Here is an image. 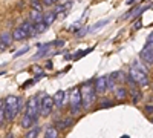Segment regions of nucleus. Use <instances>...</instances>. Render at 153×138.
Instances as JSON below:
<instances>
[{"label": "nucleus", "mask_w": 153, "mask_h": 138, "mask_svg": "<svg viewBox=\"0 0 153 138\" xmlns=\"http://www.w3.org/2000/svg\"><path fill=\"white\" fill-rule=\"evenodd\" d=\"M3 106H5V118L8 121H12L22 109V98L16 95H8L3 101Z\"/></svg>", "instance_id": "1"}, {"label": "nucleus", "mask_w": 153, "mask_h": 138, "mask_svg": "<svg viewBox=\"0 0 153 138\" xmlns=\"http://www.w3.org/2000/svg\"><path fill=\"white\" fill-rule=\"evenodd\" d=\"M95 97H97V91L94 86V80H89L87 83H84L83 91H81V98H83V107H91L95 103Z\"/></svg>", "instance_id": "2"}, {"label": "nucleus", "mask_w": 153, "mask_h": 138, "mask_svg": "<svg viewBox=\"0 0 153 138\" xmlns=\"http://www.w3.org/2000/svg\"><path fill=\"white\" fill-rule=\"evenodd\" d=\"M26 115H29L34 121L38 120V115H40V98H38L37 95H32V97L28 100Z\"/></svg>", "instance_id": "3"}, {"label": "nucleus", "mask_w": 153, "mask_h": 138, "mask_svg": "<svg viewBox=\"0 0 153 138\" xmlns=\"http://www.w3.org/2000/svg\"><path fill=\"white\" fill-rule=\"evenodd\" d=\"M83 107V98H81V91L78 87H75V89L71 92V110L72 114H78Z\"/></svg>", "instance_id": "4"}, {"label": "nucleus", "mask_w": 153, "mask_h": 138, "mask_svg": "<svg viewBox=\"0 0 153 138\" xmlns=\"http://www.w3.org/2000/svg\"><path fill=\"white\" fill-rule=\"evenodd\" d=\"M54 109V100L52 97H49L48 94H42V98H40V114L42 117H49V114L52 112Z\"/></svg>", "instance_id": "5"}, {"label": "nucleus", "mask_w": 153, "mask_h": 138, "mask_svg": "<svg viewBox=\"0 0 153 138\" xmlns=\"http://www.w3.org/2000/svg\"><path fill=\"white\" fill-rule=\"evenodd\" d=\"M130 77L135 80V83H138L139 86H147L149 84V77H147V72H143L136 69L135 66L130 68Z\"/></svg>", "instance_id": "6"}, {"label": "nucleus", "mask_w": 153, "mask_h": 138, "mask_svg": "<svg viewBox=\"0 0 153 138\" xmlns=\"http://www.w3.org/2000/svg\"><path fill=\"white\" fill-rule=\"evenodd\" d=\"M139 57H141V60L144 61V63H147V65H153V48L146 46L143 51L139 52Z\"/></svg>", "instance_id": "7"}, {"label": "nucleus", "mask_w": 153, "mask_h": 138, "mask_svg": "<svg viewBox=\"0 0 153 138\" xmlns=\"http://www.w3.org/2000/svg\"><path fill=\"white\" fill-rule=\"evenodd\" d=\"M95 91L97 94L107 92V77H98L95 80Z\"/></svg>", "instance_id": "8"}, {"label": "nucleus", "mask_w": 153, "mask_h": 138, "mask_svg": "<svg viewBox=\"0 0 153 138\" xmlns=\"http://www.w3.org/2000/svg\"><path fill=\"white\" fill-rule=\"evenodd\" d=\"M65 91H57L55 92V95L52 97V100H54V106H57V107H63V101H65Z\"/></svg>", "instance_id": "9"}, {"label": "nucleus", "mask_w": 153, "mask_h": 138, "mask_svg": "<svg viewBox=\"0 0 153 138\" xmlns=\"http://www.w3.org/2000/svg\"><path fill=\"white\" fill-rule=\"evenodd\" d=\"M31 20L34 23H40L43 22V14H42V11H37V9H31V14H29Z\"/></svg>", "instance_id": "10"}, {"label": "nucleus", "mask_w": 153, "mask_h": 138, "mask_svg": "<svg viewBox=\"0 0 153 138\" xmlns=\"http://www.w3.org/2000/svg\"><path fill=\"white\" fill-rule=\"evenodd\" d=\"M20 28H22V31H23L25 34H26V37H29V35H35V32H34V25L29 23V22L23 23Z\"/></svg>", "instance_id": "11"}, {"label": "nucleus", "mask_w": 153, "mask_h": 138, "mask_svg": "<svg viewBox=\"0 0 153 138\" xmlns=\"http://www.w3.org/2000/svg\"><path fill=\"white\" fill-rule=\"evenodd\" d=\"M107 23H109V19H106V20H100V22H97L95 25H92V26L89 28V32H97V31H100L103 26H106Z\"/></svg>", "instance_id": "12"}, {"label": "nucleus", "mask_w": 153, "mask_h": 138, "mask_svg": "<svg viewBox=\"0 0 153 138\" xmlns=\"http://www.w3.org/2000/svg\"><path fill=\"white\" fill-rule=\"evenodd\" d=\"M55 19H57V14H55L54 11H52V12H48V14L43 16V22L48 25V26H51V25L55 22Z\"/></svg>", "instance_id": "13"}, {"label": "nucleus", "mask_w": 153, "mask_h": 138, "mask_svg": "<svg viewBox=\"0 0 153 138\" xmlns=\"http://www.w3.org/2000/svg\"><path fill=\"white\" fill-rule=\"evenodd\" d=\"M45 138H58V131L54 126H48L45 132Z\"/></svg>", "instance_id": "14"}, {"label": "nucleus", "mask_w": 153, "mask_h": 138, "mask_svg": "<svg viewBox=\"0 0 153 138\" xmlns=\"http://www.w3.org/2000/svg\"><path fill=\"white\" fill-rule=\"evenodd\" d=\"M46 28H48V25H46L45 22L35 23V25H34V32H35V35H38V34H43V32L46 31Z\"/></svg>", "instance_id": "15"}, {"label": "nucleus", "mask_w": 153, "mask_h": 138, "mask_svg": "<svg viewBox=\"0 0 153 138\" xmlns=\"http://www.w3.org/2000/svg\"><path fill=\"white\" fill-rule=\"evenodd\" d=\"M35 121L29 117V115H23V118H22V128H25V129H29L32 124H34Z\"/></svg>", "instance_id": "16"}, {"label": "nucleus", "mask_w": 153, "mask_h": 138, "mask_svg": "<svg viewBox=\"0 0 153 138\" xmlns=\"http://www.w3.org/2000/svg\"><path fill=\"white\" fill-rule=\"evenodd\" d=\"M12 39L14 40H23V39H26V34L22 31V28H17V29L12 31Z\"/></svg>", "instance_id": "17"}, {"label": "nucleus", "mask_w": 153, "mask_h": 138, "mask_svg": "<svg viewBox=\"0 0 153 138\" xmlns=\"http://www.w3.org/2000/svg\"><path fill=\"white\" fill-rule=\"evenodd\" d=\"M0 42H2L5 46L11 45V43H12V34H9V32H3L2 35H0Z\"/></svg>", "instance_id": "18"}, {"label": "nucleus", "mask_w": 153, "mask_h": 138, "mask_svg": "<svg viewBox=\"0 0 153 138\" xmlns=\"http://www.w3.org/2000/svg\"><path fill=\"white\" fill-rule=\"evenodd\" d=\"M127 89L126 87H117V89H115V95H117V98L118 100H124V98H127Z\"/></svg>", "instance_id": "19"}, {"label": "nucleus", "mask_w": 153, "mask_h": 138, "mask_svg": "<svg viewBox=\"0 0 153 138\" xmlns=\"http://www.w3.org/2000/svg\"><path fill=\"white\" fill-rule=\"evenodd\" d=\"M40 128H38V126H35V128H32L31 131H28L26 132V135H25V138H37L38 137V134H40Z\"/></svg>", "instance_id": "20"}, {"label": "nucleus", "mask_w": 153, "mask_h": 138, "mask_svg": "<svg viewBox=\"0 0 153 138\" xmlns=\"http://www.w3.org/2000/svg\"><path fill=\"white\" fill-rule=\"evenodd\" d=\"M109 77L112 78V80H115V81H120V80H123L121 77H124V74L123 72H120V71H115V72H112Z\"/></svg>", "instance_id": "21"}, {"label": "nucleus", "mask_w": 153, "mask_h": 138, "mask_svg": "<svg viewBox=\"0 0 153 138\" xmlns=\"http://www.w3.org/2000/svg\"><path fill=\"white\" fill-rule=\"evenodd\" d=\"M31 6H32V9H37V11H42L43 9L42 0H31Z\"/></svg>", "instance_id": "22"}, {"label": "nucleus", "mask_w": 153, "mask_h": 138, "mask_svg": "<svg viewBox=\"0 0 153 138\" xmlns=\"http://www.w3.org/2000/svg\"><path fill=\"white\" fill-rule=\"evenodd\" d=\"M115 87H117V81L107 77V91H115Z\"/></svg>", "instance_id": "23"}, {"label": "nucleus", "mask_w": 153, "mask_h": 138, "mask_svg": "<svg viewBox=\"0 0 153 138\" xmlns=\"http://www.w3.org/2000/svg\"><path fill=\"white\" fill-rule=\"evenodd\" d=\"M112 104H113V103L110 101V100H107V98H104V100H103V101H101V104H100V107H101V109H106V107H109V106H112Z\"/></svg>", "instance_id": "24"}, {"label": "nucleus", "mask_w": 153, "mask_h": 138, "mask_svg": "<svg viewBox=\"0 0 153 138\" xmlns=\"http://www.w3.org/2000/svg\"><path fill=\"white\" fill-rule=\"evenodd\" d=\"M71 124H72V120H65V121H60L58 126H60L61 129H66L68 126H71Z\"/></svg>", "instance_id": "25"}, {"label": "nucleus", "mask_w": 153, "mask_h": 138, "mask_svg": "<svg viewBox=\"0 0 153 138\" xmlns=\"http://www.w3.org/2000/svg\"><path fill=\"white\" fill-rule=\"evenodd\" d=\"M92 51V48H89V49H86V51H80V52H76V55L74 57V58H80V57H83V55H86L87 52H91Z\"/></svg>", "instance_id": "26"}, {"label": "nucleus", "mask_w": 153, "mask_h": 138, "mask_svg": "<svg viewBox=\"0 0 153 138\" xmlns=\"http://www.w3.org/2000/svg\"><path fill=\"white\" fill-rule=\"evenodd\" d=\"M65 9H66V6H65V5H57V6H55V9H54V12H55V14H60V12H63Z\"/></svg>", "instance_id": "27"}, {"label": "nucleus", "mask_w": 153, "mask_h": 138, "mask_svg": "<svg viewBox=\"0 0 153 138\" xmlns=\"http://www.w3.org/2000/svg\"><path fill=\"white\" fill-rule=\"evenodd\" d=\"M28 51H29V48H28V46H26V48H23V49H20V51H19V52H17V54H16V55H14V57H16V58H17V57H20V55H23V54H25V52H28Z\"/></svg>", "instance_id": "28"}, {"label": "nucleus", "mask_w": 153, "mask_h": 138, "mask_svg": "<svg viewBox=\"0 0 153 138\" xmlns=\"http://www.w3.org/2000/svg\"><path fill=\"white\" fill-rule=\"evenodd\" d=\"M146 46H149V48H153V32L149 35V39H147V45Z\"/></svg>", "instance_id": "29"}, {"label": "nucleus", "mask_w": 153, "mask_h": 138, "mask_svg": "<svg viewBox=\"0 0 153 138\" xmlns=\"http://www.w3.org/2000/svg\"><path fill=\"white\" fill-rule=\"evenodd\" d=\"M42 3L46 5V6H51V5H54V3H55V0H42Z\"/></svg>", "instance_id": "30"}, {"label": "nucleus", "mask_w": 153, "mask_h": 138, "mask_svg": "<svg viewBox=\"0 0 153 138\" xmlns=\"http://www.w3.org/2000/svg\"><path fill=\"white\" fill-rule=\"evenodd\" d=\"M54 46H57V48L65 46V40H55V42H54Z\"/></svg>", "instance_id": "31"}, {"label": "nucleus", "mask_w": 153, "mask_h": 138, "mask_svg": "<svg viewBox=\"0 0 153 138\" xmlns=\"http://www.w3.org/2000/svg\"><path fill=\"white\" fill-rule=\"evenodd\" d=\"M146 112H147V114H153V106H147L146 107Z\"/></svg>", "instance_id": "32"}, {"label": "nucleus", "mask_w": 153, "mask_h": 138, "mask_svg": "<svg viewBox=\"0 0 153 138\" xmlns=\"http://www.w3.org/2000/svg\"><path fill=\"white\" fill-rule=\"evenodd\" d=\"M133 28H136V29H139V28H141V23H139V22H138V23L135 25V26H133Z\"/></svg>", "instance_id": "33"}, {"label": "nucleus", "mask_w": 153, "mask_h": 138, "mask_svg": "<svg viewBox=\"0 0 153 138\" xmlns=\"http://www.w3.org/2000/svg\"><path fill=\"white\" fill-rule=\"evenodd\" d=\"M46 68H48V69H52V63H51V61H49V63L46 65Z\"/></svg>", "instance_id": "34"}, {"label": "nucleus", "mask_w": 153, "mask_h": 138, "mask_svg": "<svg viewBox=\"0 0 153 138\" xmlns=\"http://www.w3.org/2000/svg\"><path fill=\"white\" fill-rule=\"evenodd\" d=\"M133 2H135V0H127V5H132Z\"/></svg>", "instance_id": "35"}, {"label": "nucleus", "mask_w": 153, "mask_h": 138, "mask_svg": "<svg viewBox=\"0 0 153 138\" xmlns=\"http://www.w3.org/2000/svg\"><path fill=\"white\" fill-rule=\"evenodd\" d=\"M6 138H14V135H12V134H8V135H6Z\"/></svg>", "instance_id": "36"}, {"label": "nucleus", "mask_w": 153, "mask_h": 138, "mask_svg": "<svg viewBox=\"0 0 153 138\" xmlns=\"http://www.w3.org/2000/svg\"><path fill=\"white\" fill-rule=\"evenodd\" d=\"M2 49H5V45H3V43H0V51H2Z\"/></svg>", "instance_id": "37"}, {"label": "nucleus", "mask_w": 153, "mask_h": 138, "mask_svg": "<svg viewBox=\"0 0 153 138\" xmlns=\"http://www.w3.org/2000/svg\"><path fill=\"white\" fill-rule=\"evenodd\" d=\"M55 2H58V0H55Z\"/></svg>", "instance_id": "38"}, {"label": "nucleus", "mask_w": 153, "mask_h": 138, "mask_svg": "<svg viewBox=\"0 0 153 138\" xmlns=\"http://www.w3.org/2000/svg\"><path fill=\"white\" fill-rule=\"evenodd\" d=\"M152 121H153V118H152Z\"/></svg>", "instance_id": "39"}, {"label": "nucleus", "mask_w": 153, "mask_h": 138, "mask_svg": "<svg viewBox=\"0 0 153 138\" xmlns=\"http://www.w3.org/2000/svg\"><path fill=\"white\" fill-rule=\"evenodd\" d=\"M152 87H153V86H152Z\"/></svg>", "instance_id": "40"}]
</instances>
